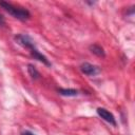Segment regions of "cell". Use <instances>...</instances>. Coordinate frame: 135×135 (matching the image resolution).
Instances as JSON below:
<instances>
[{"label":"cell","mask_w":135,"mask_h":135,"mask_svg":"<svg viewBox=\"0 0 135 135\" xmlns=\"http://www.w3.org/2000/svg\"><path fill=\"white\" fill-rule=\"evenodd\" d=\"M30 53H31V56H32L34 59H36V60L42 62V63L45 64L46 66H51V65H52V63L49 61V59H47L43 54H41V53L37 50V47H35V49H33L32 51H30Z\"/></svg>","instance_id":"5b68a950"},{"label":"cell","mask_w":135,"mask_h":135,"mask_svg":"<svg viewBox=\"0 0 135 135\" xmlns=\"http://www.w3.org/2000/svg\"><path fill=\"white\" fill-rule=\"evenodd\" d=\"M97 114L100 118H102L104 121L109 122L110 124L112 126H116V119H115V116L110 112L108 111L107 109L104 108H98L97 109Z\"/></svg>","instance_id":"277c9868"},{"label":"cell","mask_w":135,"mask_h":135,"mask_svg":"<svg viewBox=\"0 0 135 135\" xmlns=\"http://www.w3.org/2000/svg\"><path fill=\"white\" fill-rule=\"evenodd\" d=\"M15 40H16V42L18 44H20L21 46L27 49L28 51H32L33 49L36 47L34 40L26 34H18V35H16L15 36Z\"/></svg>","instance_id":"7a4b0ae2"},{"label":"cell","mask_w":135,"mask_h":135,"mask_svg":"<svg viewBox=\"0 0 135 135\" xmlns=\"http://www.w3.org/2000/svg\"><path fill=\"white\" fill-rule=\"evenodd\" d=\"M59 95H62V96H68V97H71V96H77L79 94V92L75 89H58L57 90Z\"/></svg>","instance_id":"52a82bcc"},{"label":"cell","mask_w":135,"mask_h":135,"mask_svg":"<svg viewBox=\"0 0 135 135\" xmlns=\"http://www.w3.org/2000/svg\"><path fill=\"white\" fill-rule=\"evenodd\" d=\"M90 51L93 54H95L96 56H98V57H104L105 56V52H104L103 47L100 46L99 44H92V45H90Z\"/></svg>","instance_id":"8992f818"},{"label":"cell","mask_w":135,"mask_h":135,"mask_svg":"<svg viewBox=\"0 0 135 135\" xmlns=\"http://www.w3.org/2000/svg\"><path fill=\"white\" fill-rule=\"evenodd\" d=\"M5 18H4V16L2 15V14H0V26H4L5 25Z\"/></svg>","instance_id":"9c48e42d"},{"label":"cell","mask_w":135,"mask_h":135,"mask_svg":"<svg viewBox=\"0 0 135 135\" xmlns=\"http://www.w3.org/2000/svg\"><path fill=\"white\" fill-rule=\"evenodd\" d=\"M0 6L2 8H4L8 14H11L13 17H15L18 20L25 21L31 17V14L26 8L15 6L12 3H8V2H5V1H0Z\"/></svg>","instance_id":"6da1fadb"},{"label":"cell","mask_w":135,"mask_h":135,"mask_svg":"<svg viewBox=\"0 0 135 135\" xmlns=\"http://www.w3.org/2000/svg\"><path fill=\"white\" fill-rule=\"evenodd\" d=\"M21 135H35V134H33V133L30 132V131H24V132L21 133Z\"/></svg>","instance_id":"30bf717a"},{"label":"cell","mask_w":135,"mask_h":135,"mask_svg":"<svg viewBox=\"0 0 135 135\" xmlns=\"http://www.w3.org/2000/svg\"><path fill=\"white\" fill-rule=\"evenodd\" d=\"M27 72H28L30 76H31L33 79H38V78L40 77L39 72L37 71V69H36L33 64H28V65H27Z\"/></svg>","instance_id":"ba28073f"},{"label":"cell","mask_w":135,"mask_h":135,"mask_svg":"<svg viewBox=\"0 0 135 135\" xmlns=\"http://www.w3.org/2000/svg\"><path fill=\"white\" fill-rule=\"evenodd\" d=\"M80 71L86 76H95L100 73V69L97 65H94L89 62H83L80 65Z\"/></svg>","instance_id":"3957f363"}]
</instances>
